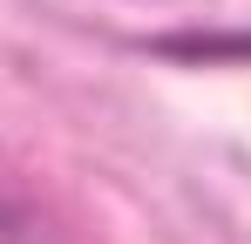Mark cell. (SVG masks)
<instances>
[{
	"label": "cell",
	"mask_w": 251,
	"mask_h": 244,
	"mask_svg": "<svg viewBox=\"0 0 251 244\" xmlns=\"http://www.w3.org/2000/svg\"><path fill=\"white\" fill-rule=\"evenodd\" d=\"M0 244H34V238H27V224H21L7 203H0Z\"/></svg>",
	"instance_id": "6da1fadb"
}]
</instances>
